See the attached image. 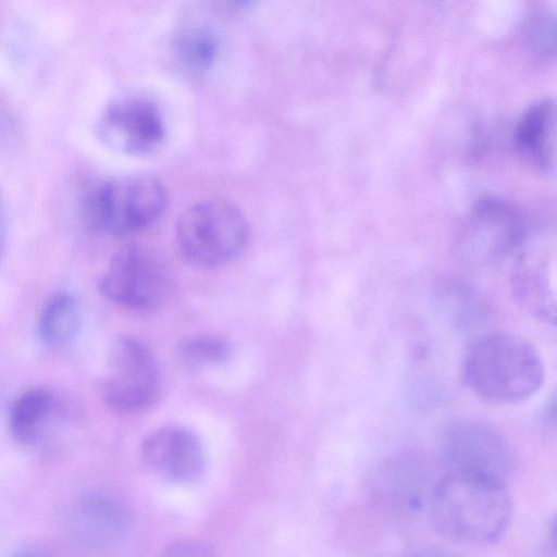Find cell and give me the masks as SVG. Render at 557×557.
Masks as SVG:
<instances>
[{
  "instance_id": "8992f818",
  "label": "cell",
  "mask_w": 557,
  "mask_h": 557,
  "mask_svg": "<svg viewBox=\"0 0 557 557\" xmlns=\"http://www.w3.org/2000/svg\"><path fill=\"white\" fill-rule=\"evenodd\" d=\"M159 366L140 339L122 335L112 344L102 381V397L113 410L137 413L154 405L160 395Z\"/></svg>"
},
{
  "instance_id": "ba28073f",
  "label": "cell",
  "mask_w": 557,
  "mask_h": 557,
  "mask_svg": "<svg viewBox=\"0 0 557 557\" xmlns=\"http://www.w3.org/2000/svg\"><path fill=\"white\" fill-rule=\"evenodd\" d=\"M97 133L109 147L141 156L161 146L165 124L158 104L151 99L126 96L107 106L97 123Z\"/></svg>"
},
{
  "instance_id": "2e32d148",
  "label": "cell",
  "mask_w": 557,
  "mask_h": 557,
  "mask_svg": "<svg viewBox=\"0 0 557 557\" xmlns=\"http://www.w3.org/2000/svg\"><path fill=\"white\" fill-rule=\"evenodd\" d=\"M173 46L176 58L184 66L205 70L214 61L219 41L211 29L189 26L178 32Z\"/></svg>"
},
{
  "instance_id": "ffe728a7",
  "label": "cell",
  "mask_w": 557,
  "mask_h": 557,
  "mask_svg": "<svg viewBox=\"0 0 557 557\" xmlns=\"http://www.w3.org/2000/svg\"><path fill=\"white\" fill-rule=\"evenodd\" d=\"M13 557H52L47 550L37 548V547H28L17 552Z\"/></svg>"
},
{
  "instance_id": "30bf717a",
  "label": "cell",
  "mask_w": 557,
  "mask_h": 557,
  "mask_svg": "<svg viewBox=\"0 0 557 557\" xmlns=\"http://www.w3.org/2000/svg\"><path fill=\"white\" fill-rule=\"evenodd\" d=\"M531 234L517 211L495 200H486L476 208L461 250L470 262L488 264L515 256Z\"/></svg>"
},
{
  "instance_id": "52a82bcc",
  "label": "cell",
  "mask_w": 557,
  "mask_h": 557,
  "mask_svg": "<svg viewBox=\"0 0 557 557\" xmlns=\"http://www.w3.org/2000/svg\"><path fill=\"white\" fill-rule=\"evenodd\" d=\"M441 449L453 470L505 480L513 465L512 449L503 433L486 421L458 418L443 428Z\"/></svg>"
},
{
  "instance_id": "3957f363",
  "label": "cell",
  "mask_w": 557,
  "mask_h": 557,
  "mask_svg": "<svg viewBox=\"0 0 557 557\" xmlns=\"http://www.w3.org/2000/svg\"><path fill=\"white\" fill-rule=\"evenodd\" d=\"M250 236L243 211L224 198H211L187 208L175 227L180 253L189 264L212 269L238 257Z\"/></svg>"
},
{
  "instance_id": "277c9868",
  "label": "cell",
  "mask_w": 557,
  "mask_h": 557,
  "mask_svg": "<svg viewBox=\"0 0 557 557\" xmlns=\"http://www.w3.org/2000/svg\"><path fill=\"white\" fill-rule=\"evenodd\" d=\"M162 182L150 174H131L100 183L84 201V218L95 231L115 236L149 227L166 206Z\"/></svg>"
},
{
  "instance_id": "6da1fadb",
  "label": "cell",
  "mask_w": 557,
  "mask_h": 557,
  "mask_svg": "<svg viewBox=\"0 0 557 557\" xmlns=\"http://www.w3.org/2000/svg\"><path fill=\"white\" fill-rule=\"evenodd\" d=\"M512 502L505 480L451 470L432 487L429 516L434 529L458 543L486 546L506 532Z\"/></svg>"
},
{
  "instance_id": "44dd1931",
  "label": "cell",
  "mask_w": 557,
  "mask_h": 557,
  "mask_svg": "<svg viewBox=\"0 0 557 557\" xmlns=\"http://www.w3.org/2000/svg\"><path fill=\"white\" fill-rule=\"evenodd\" d=\"M5 247V219L2 201L0 199V262Z\"/></svg>"
},
{
  "instance_id": "4fadbf2b",
  "label": "cell",
  "mask_w": 557,
  "mask_h": 557,
  "mask_svg": "<svg viewBox=\"0 0 557 557\" xmlns=\"http://www.w3.org/2000/svg\"><path fill=\"white\" fill-rule=\"evenodd\" d=\"M520 153L534 165L548 170L555 164V104L544 98L520 116L515 129Z\"/></svg>"
},
{
  "instance_id": "ac0fdd59",
  "label": "cell",
  "mask_w": 557,
  "mask_h": 557,
  "mask_svg": "<svg viewBox=\"0 0 557 557\" xmlns=\"http://www.w3.org/2000/svg\"><path fill=\"white\" fill-rule=\"evenodd\" d=\"M160 557H214L211 549L195 540H182L170 544Z\"/></svg>"
},
{
  "instance_id": "9a60e30c",
  "label": "cell",
  "mask_w": 557,
  "mask_h": 557,
  "mask_svg": "<svg viewBox=\"0 0 557 557\" xmlns=\"http://www.w3.org/2000/svg\"><path fill=\"white\" fill-rule=\"evenodd\" d=\"M81 323L77 300L69 293H58L46 304L39 319V335L51 347H61L76 336Z\"/></svg>"
},
{
  "instance_id": "d6986e66",
  "label": "cell",
  "mask_w": 557,
  "mask_h": 557,
  "mask_svg": "<svg viewBox=\"0 0 557 557\" xmlns=\"http://www.w3.org/2000/svg\"><path fill=\"white\" fill-rule=\"evenodd\" d=\"M405 557H460L456 553L438 546L422 545L411 549Z\"/></svg>"
},
{
  "instance_id": "5bb4252c",
  "label": "cell",
  "mask_w": 557,
  "mask_h": 557,
  "mask_svg": "<svg viewBox=\"0 0 557 557\" xmlns=\"http://www.w3.org/2000/svg\"><path fill=\"white\" fill-rule=\"evenodd\" d=\"M54 408L53 395L46 388H32L23 393L10 412V429L14 438L32 445L41 432Z\"/></svg>"
},
{
  "instance_id": "5b68a950",
  "label": "cell",
  "mask_w": 557,
  "mask_h": 557,
  "mask_svg": "<svg viewBox=\"0 0 557 557\" xmlns=\"http://www.w3.org/2000/svg\"><path fill=\"white\" fill-rule=\"evenodd\" d=\"M111 301L138 311L164 307L174 293L169 271L147 248L128 244L111 258L98 282Z\"/></svg>"
},
{
  "instance_id": "e0dca14e",
  "label": "cell",
  "mask_w": 557,
  "mask_h": 557,
  "mask_svg": "<svg viewBox=\"0 0 557 557\" xmlns=\"http://www.w3.org/2000/svg\"><path fill=\"white\" fill-rule=\"evenodd\" d=\"M231 354L230 342L215 334L191 335L177 346L178 360L190 369L223 363L230 359Z\"/></svg>"
},
{
  "instance_id": "8fae6325",
  "label": "cell",
  "mask_w": 557,
  "mask_h": 557,
  "mask_svg": "<svg viewBox=\"0 0 557 557\" xmlns=\"http://www.w3.org/2000/svg\"><path fill=\"white\" fill-rule=\"evenodd\" d=\"M144 465L157 475L176 483L198 479L205 469V449L187 426L169 424L149 433L140 445Z\"/></svg>"
},
{
  "instance_id": "7c38bea8",
  "label": "cell",
  "mask_w": 557,
  "mask_h": 557,
  "mask_svg": "<svg viewBox=\"0 0 557 557\" xmlns=\"http://www.w3.org/2000/svg\"><path fill=\"white\" fill-rule=\"evenodd\" d=\"M65 524L73 541L84 547L98 549L122 537L126 529V515L112 497L91 493L72 503Z\"/></svg>"
},
{
  "instance_id": "7a4b0ae2",
  "label": "cell",
  "mask_w": 557,
  "mask_h": 557,
  "mask_svg": "<svg viewBox=\"0 0 557 557\" xmlns=\"http://www.w3.org/2000/svg\"><path fill=\"white\" fill-rule=\"evenodd\" d=\"M462 374L468 387L480 398L510 405L524 401L541 389L545 366L530 341L512 332L493 331L469 345Z\"/></svg>"
},
{
  "instance_id": "9c48e42d",
  "label": "cell",
  "mask_w": 557,
  "mask_h": 557,
  "mask_svg": "<svg viewBox=\"0 0 557 557\" xmlns=\"http://www.w3.org/2000/svg\"><path fill=\"white\" fill-rule=\"evenodd\" d=\"M510 274L516 301L534 318L547 323L556 319L555 245L533 232L515 255Z\"/></svg>"
}]
</instances>
